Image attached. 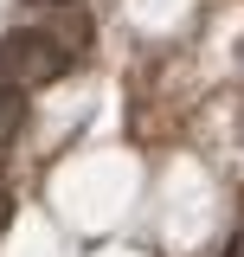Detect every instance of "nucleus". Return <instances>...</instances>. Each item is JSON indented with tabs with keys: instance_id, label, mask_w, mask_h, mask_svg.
<instances>
[{
	"instance_id": "f257e3e1",
	"label": "nucleus",
	"mask_w": 244,
	"mask_h": 257,
	"mask_svg": "<svg viewBox=\"0 0 244 257\" xmlns=\"http://www.w3.org/2000/svg\"><path fill=\"white\" fill-rule=\"evenodd\" d=\"M71 71V45H58L45 26H20V32H0V90L26 96L45 90Z\"/></svg>"
},
{
	"instance_id": "f03ea898",
	"label": "nucleus",
	"mask_w": 244,
	"mask_h": 257,
	"mask_svg": "<svg viewBox=\"0 0 244 257\" xmlns=\"http://www.w3.org/2000/svg\"><path fill=\"white\" fill-rule=\"evenodd\" d=\"M20 122H26V96H13V90H0V148L20 135Z\"/></svg>"
},
{
	"instance_id": "7ed1b4c3",
	"label": "nucleus",
	"mask_w": 244,
	"mask_h": 257,
	"mask_svg": "<svg viewBox=\"0 0 244 257\" xmlns=\"http://www.w3.org/2000/svg\"><path fill=\"white\" fill-rule=\"evenodd\" d=\"M7 225H13V199L0 193V231H7Z\"/></svg>"
},
{
	"instance_id": "20e7f679",
	"label": "nucleus",
	"mask_w": 244,
	"mask_h": 257,
	"mask_svg": "<svg viewBox=\"0 0 244 257\" xmlns=\"http://www.w3.org/2000/svg\"><path fill=\"white\" fill-rule=\"evenodd\" d=\"M225 257H244V231H238V238H231V244H225Z\"/></svg>"
},
{
	"instance_id": "39448f33",
	"label": "nucleus",
	"mask_w": 244,
	"mask_h": 257,
	"mask_svg": "<svg viewBox=\"0 0 244 257\" xmlns=\"http://www.w3.org/2000/svg\"><path fill=\"white\" fill-rule=\"evenodd\" d=\"M32 7H58V0H32Z\"/></svg>"
}]
</instances>
